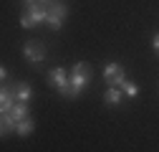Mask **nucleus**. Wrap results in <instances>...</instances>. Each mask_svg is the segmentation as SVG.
<instances>
[{"label":"nucleus","instance_id":"nucleus-1","mask_svg":"<svg viewBox=\"0 0 159 152\" xmlns=\"http://www.w3.org/2000/svg\"><path fill=\"white\" fill-rule=\"evenodd\" d=\"M89 81H91V64L78 61V64L73 66V71H71V81H68V86L61 89V97H68V99L78 97V94L86 89Z\"/></svg>","mask_w":159,"mask_h":152},{"label":"nucleus","instance_id":"nucleus-2","mask_svg":"<svg viewBox=\"0 0 159 152\" xmlns=\"http://www.w3.org/2000/svg\"><path fill=\"white\" fill-rule=\"evenodd\" d=\"M46 21H48V8H43V5L28 8V10L20 15V26H23V28H33V26L46 23Z\"/></svg>","mask_w":159,"mask_h":152},{"label":"nucleus","instance_id":"nucleus-3","mask_svg":"<svg viewBox=\"0 0 159 152\" xmlns=\"http://www.w3.org/2000/svg\"><path fill=\"white\" fill-rule=\"evenodd\" d=\"M63 21H66V5L61 3V0H53V3L48 5V21L46 23L58 31V28L63 26Z\"/></svg>","mask_w":159,"mask_h":152},{"label":"nucleus","instance_id":"nucleus-4","mask_svg":"<svg viewBox=\"0 0 159 152\" xmlns=\"http://www.w3.org/2000/svg\"><path fill=\"white\" fill-rule=\"evenodd\" d=\"M23 53H25V59H28L30 64H41V61L46 59V48H43L41 41H28L25 48H23Z\"/></svg>","mask_w":159,"mask_h":152},{"label":"nucleus","instance_id":"nucleus-5","mask_svg":"<svg viewBox=\"0 0 159 152\" xmlns=\"http://www.w3.org/2000/svg\"><path fill=\"white\" fill-rule=\"evenodd\" d=\"M124 79H126V76H124V69L119 66V64H109V66L104 69V81H106L109 86H121Z\"/></svg>","mask_w":159,"mask_h":152},{"label":"nucleus","instance_id":"nucleus-6","mask_svg":"<svg viewBox=\"0 0 159 152\" xmlns=\"http://www.w3.org/2000/svg\"><path fill=\"white\" fill-rule=\"evenodd\" d=\"M68 81H71V76H66V69H61V66H56V69L48 74V84L56 86L58 91H61L63 86H68Z\"/></svg>","mask_w":159,"mask_h":152},{"label":"nucleus","instance_id":"nucleus-7","mask_svg":"<svg viewBox=\"0 0 159 152\" xmlns=\"http://www.w3.org/2000/svg\"><path fill=\"white\" fill-rule=\"evenodd\" d=\"M8 114H10V119L18 124V122H23V119H28V117H30V109H28V104H25V102H15V104H13V109H10Z\"/></svg>","mask_w":159,"mask_h":152},{"label":"nucleus","instance_id":"nucleus-8","mask_svg":"<svg viewBox=\"0 0 159 152\" xmlns=\"http://www.w3.org/2000/svg\"><path fill=\"white\" fill-rule=\"evenodd\" d=\"M121 99H124V91L119 89V86H109L106 94H104V102H106L109 107H119V104H121Z\"/></svg>","mask_w":159,"mask_h":152},{"label":"nucleus","instance_id":"nucleus-9","mask_svg":"<svg viewBox=\"0 0 159 152\" xmlns=\"http://www.w3.org/2000/svg\"><path fill=\"white\" fill-rule=\"evenodd\" d=\"M15 97H18V102H30V97H33V91H30V84H25V81H18L15 84Z\"/></svg>","mask_w":159,"mask_h":152},{"label":"nucleus","instance_id":"nucleus-10","mask_svg":"<svg viewBox=\"0 0 159 152\" xmlns=\"http://www.w3.org/2000/svg\"><path fill=\"white\" fill-rule=\"evenodd\" d=\"M13 91L10 89H3V91H0V109H3V114H8L10 109H13Z\"/></svg>","mask_w":159,"mask_h":152},{"label":"nucleus","instance_id":"nucleus-11","mask_svg":"<svg viewBox=\"0 0 159 152\" xmlns=\"http://www.w3.org/2000/svg\"><path fill=\"white\" fill-rule=\"evenodd\" d=\"M119 89H121V91H124V97H129V99H136V97H139V86L131 84V81H126V79L121 81V86H119Z\"/></svg>","mask_w":159,"mask_h":152},{"label":"nucleus","instance_id":"nucleus-12","mask_svg":"<svg viewBox=\"0 0 159 152\" xmlns=\"http://www.w3.org/2000/svg\"><path fill=\"white\" fill-rule=\"evenodd\" d=\"M30 132H33V122L30 119H23V122L15 124V135L18 137H25V135H30Z\"/></svg>","mask_w":159,"mask_h":152},{"label":"nucleus","instance_id":"nucleus-13","mask_svg":"<svg viewBox=\"0 0 159 152\" xmlns=\"http://www.w3.org/2000/svg\"><path fill=\"white\" fill-rule=\"evenodd\" d=\"M10 129H15V122L10 119V114H3V119H0V135H10Z\"/></svg>","mask_w":159,"mask_h":152},{"label":"nucleus","instance_id":"nucleus-14","mask_svg":"<svg viewBox=\"0 0 159 152\" xmlns=\"http://www.w3.org/2000/svg\"><path fill=\"white\" fill-rule=\"evenodd\" d=\"M152 46H154V51H159V33L152 38Z\"/></svg>","mask_w":159,"mask_h":152},{"label":"nucleus","instance_id":"nucleus-15","mask_svg":"<svg viewBox=\"0 0 159 152\" xmlns=\"http://www.w3.org/2000/svg\"><path fill=\"white\" fill-rule=\"evenodd\" d=\"M51 3H53V0H38V5H43V8H48Z\"/></svg>","mask_w":159,"mask_h":152}]
</instances>
